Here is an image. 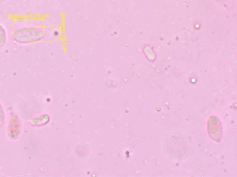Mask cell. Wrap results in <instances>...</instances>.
Masks as SVG:
<instances>
[{"instance_id": "obj_2", "label": "cell", "mask_w": 237, "mask_h": 177, "mask_svg": "<svg viewBox=\"0 0 237 177\" xmlns=\"http://www.w3.org/2000/svg\"><path fill=\"white\" fill-rule=\"evenodd\" d=\"M0 116L2 118H4V116H3V111H2V107L0 105Z\"/></svg>"}, {"instance_id": "obj_1", "label": "cell", "mask_w": 237, "mask_h": 177, "mask_svg": "<svg viewBox=\"0 0 237 177\" xmlns=\"http://www.w3.org/2000/svg\"><path fill=\"white\" fill-rule=\"evenodd\" d=\"M208 130L210 136L214 140L219 142L221 138L222 128L220 121L217 117L212 116L208 123Z\"/></svg>"}]
</instances>
